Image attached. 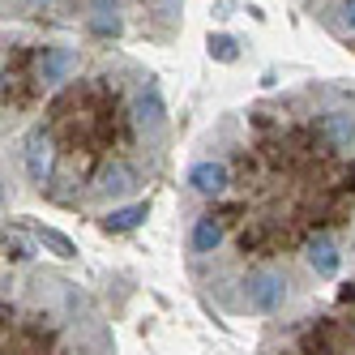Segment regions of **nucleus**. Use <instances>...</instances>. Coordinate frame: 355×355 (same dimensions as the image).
Segmentation results:
<instances>
[{
	"label": "nucleus",
	"instance_id": "2",
	"mask_svg": "<svg viewBox=\"0 0 355 355\" xmlns=\"http://www.w3.org/2000/svg\"><path fill=\"white\" fill-rule=\"evenodd\" d=\"M13 175L47 206L116 214L171 163L167 98L141 60L90 43L82 69L9 133Z\"/></svg>",
	"mask_w": 355,
	"mask_h": 355
},
{
	"label": "nucleus",
	"instance_id": "5",
	"mask_svg": "<svg viewBox=\"0 0 355 355\" xmlns=\"http://www.w3.org/2000/svg\"><path fill=\"white\" fill-rule=\"evenodd\" d=\"M300 5L325 35L355 47V0H300Z\"/></svg>",
	"mask_w": 355,
	"mask_h": 355
},
{
	"label": "nucleus",
	"instance_id": "3",
	"mask_svg": "<svg viewBox=\"0 0 355 355\" xmlns=\"http://www.w3.org/2000/svg\"><path fill=\"white\" fill-rule=\"evenodd\" d=\"M5 355H116L112 325L86 287L52 266L5 270Z\"/></svg>",
	"mask_w": 355,
	"mask_h": 355
},
{
	"label": "nucleus",
	"instance_id": "1",
	"mask_svg": "<svg viewBox=\"0 0 355 355\" xmlns=\"http://www.w3.org/2000/svg\"><path fill=\"white\" fill-rule=\"evenodd\" d=\"M180 252L197 295L274 321L355 261V86L300 82L214 120L180 175Z\"/></svg>",
	"mask_w": 355,
	"mask_h": 355
},
{
	"label": "nucleus",
	"instance_id": "4",
	"mask_svg": "<svg viewBox=\"0 0 355 355\" xmlns=\"http://www.w3.org/2000/svg\"><path fill=\"white\" fill-rule=\"evenodd\" d=\"M252 355H355V261L325 291L266 321Z\"/></svg>",
	"mask_w": 355,
	"mask_h": 355
}]
</instances>
